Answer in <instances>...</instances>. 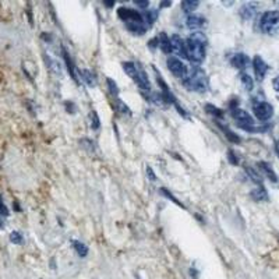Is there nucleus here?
I'll list each match as a JSON object with an SVG mask.
<instances>
[{"label": "nucleus", "instance_id": "21", "mask_svg": "<svg viewBox=\"0 0 279 279\" xmlns=\"http://www.w3.org/2000/svg\"><path fill=\"white\" fill-rule=\"evenodd\" d=\"M198 1H190V0H186V1H183L182 3V9L185 10V13H191V11H194L198 7Z\"/></svg>", "mask_w": 279, "mask_h": 279}, {"label": "nucleus", "instance_id": "23", "mask_svg": "<svg viewBox=\"0 0 279 279\" xmlns=\"http://www.w3.org/2000/svg\"><path fill=\"white\" fill-rule=\"evenodd\" d=\"M260 166H261V169L269 176V179H271L272 182H277V180H278V179H277V175L274 173V170L271 169V166H269L268 164H265V162H260Z\"/></svg>", "mask_w": 279, "mask_h": 279}, {"label": "nucleus", "instance_id": "28", "mask_svg": "<svg viewBox=\"0 0 279 279\" xmlns=\"http://www.w3.org/2000/svg\"><path fill=\"white\" fill-rule=\"evenodd\" d=\"M205 111H211V113L215 114V116H222V111H221V109H217V108L212 106V105H207V106H205Z\"/></svg>", "mask_w": 279, "mask_h": 279}, {"label": "nucleus", "instance_id": "20", "mask_svg": "<svg viewBox=\"0 0 279 279\" xmlns=\"http://www.w3.org/2000/svg\"><path fill=\"white\" fill-rule=\"evenodd\" d=\"M251 197H253L256 201H265V200H268V196H267L265 190L261 188V187H260V188H256V190H253Z\"/></svg>", "mask_w": 279, "mask_h": 279}, {"label": "nucleus", "instance_id": "16", "mask_svg": "<svg viewBox=\"0 0 279 279\" xmlns=\"http://www.w3.org/2000/svg\"><path fill=\"white\" fill-rule=\"evenodd\" d=\"M123 69L124 72H126V74H129L133 80L137 77V70H138V66H137V64H134V63L131 62H124Z\"/></svg>", "mask_w": 279, "mask_h": 279}, {"label": "nucleus", "instance_id": "33", "mask_svg": "<svg viewBox=\"0 0 279 279\" xmlns=\"http://www.w3.org/2000/svg\"><path fill=\"white\" fill-rule=\"evenodd\" d=\"M274 88H275V91H278L279 93V77H277V78L274 80Z\"/></svg>", "mask_w": 279, "mask_h": 279}, {"label": "nucleus", "instance_id": "18", "mask_svg": "<svg viewBox=\"0 0 279 279\" xmlns=\"http://www.w3.org/2000/svg\"><path fill=\"white\" fill-rule=\"evenodd\" d=\"M72 244L73 247H74V250L78 253L80 257H85V256L88 254V248H87V246L83 244V243H80V242H77V240H73Z\"/></svg>", "mask_w": 279, "mask_h": 279}, {"label": "nucleus", "instance_id": "8", "mask_svg": "<svg viewBox=\"0 0 279 279\" xmlns=\"http://www.w3.org/2000/svg\"><path fill=\"white\" fill-rule=\"evenodd\" d=\"M253 67H254V73H256V77L257 80H264V77L267 75L268 73V64L262 60V57H260L259 55L253 59Z\"/></svg>", "mask_w": 279, "mask_h": 279}, {"label": "nucleus", "instance_id": "7", "mask_svg": "<svg viewBox=\"0 0 279 279\" xmlns=\"http://www.w3.org/2000/svg\"><path fill=\"white\" fill-rule=\"evenodd\" d=\"M117 14L119 17L124 20L126 22H143L144 24V20H143V14L140 11H135L133 9H119L117 10Z\"/></svg>", "mask_w": 279, "mask_h": 279}, {"label": "nucleus", "instance_id": "9", "mask_svg": "<svg viewBox=\"0 0 279 279\" xmlns=\"http://www.w3.org/2000/svg\"><path fill=\"white\" fill-rule=\"evenodd\" d=\"M170 43H172V52L180 56V57H187V49H186V42L183 41L180 37L173 35L170 38Z\"/></svg>", "mask_w": 279, "mask_h": 279}, {"label": "nucleus", "instance_id": "10", "mask_svg": "<svg viewBox=\"0 0 279 279\" xmlns=\"http://www.w3.org/2000/svg\"><path fill=\"white\" fill-rule=\"evenodd\" d=\"M259 11V3H246L242 9H240V16L244 20H253L256 17Z\"/></svg>", "mask_w": 279, "mask_h": 279}, {"label": "nucleus", "instance_id": "30", "mask_svg": "<svg viewBox=\"0 0 279 279\" xmlns=\"http://www.w3.org/2000/svg\"><path fill=\"white\" fill-rule=\"evenodd\" d=\"M247 172H248V175L253 177V180H254L256 183H261V177H260V176L257 175V173H256V172H254L253 169H250V167H247Z\"/></svg>", "mask_w": 279, "mask_h": 279}, {"label": "nucleus", "instance_id": "2", "mask_svg": "<svg viewBox=\"0 0 279 279\" xmlns=\"http://www.w3.org/2000/svg\"><path fill=\"white\" fill-rule=\"evenodd\" d=\"M260 28L267 35H277L279 34V11L268 10L261 16Z\"/></svg>", "mask_w": 279, "mask_h": 279}, {"label": "nucleus", "instance_id": "22", "mask_svg": "<svg viewBox=\"0 0 279 279\" xmlns=\"http://www.w3.org/2000/svg\"><path fill=\"white\" fill-rule=\"evenodd\" d=\"M190 39H193V41H197L200 42V43H203L204 46L207 45V38H205V35L203 34L201 31H194L190 37H188Z\"/></svg>", "mask_w": 279, "mask_h": 279}, {"label": "nucleus", "instance_id": "6", "mask_svg": "<svg viewBox=\"0 0 279 279\" xmlns=\"http://www.w3.org/2000/svg\"><path fill=\"white\" fill-rule=\"evenodd\" d=\"M167 67H169L170 73L176 75L177 78H185L187 73V66H185V63L179 60L177 57H169L167 59Z\"/></svg>", "mask_w": 279, "mask_h": 279}, {"label": "nucleus", "instance_id": "24", "mask_svg": "<svg viewBox=\"0 0 279 279\" xmlns=\"http://www.w3.org/2000/svg\"><path fill=\"white\" fill-rule=\"evenodd\" d=\"M106 83H108V87H109V93L116 96V95L119 93V88H117L116 83H114L112 78H108V80H106Z\"/></svg>", "mask_w": 279, "mask_h": 279}, {"label": "nucleus", "instance_id": "15", "mask_svg": "<svg viewBox=\"0 0 279 279\" xmlns=\"http://www.w3.org/2000/svg\"><path fill=\"white\" fill-rule=\"evenodd\" d=\"M80 75H81V78H83V81L87 85H90V87H93L95 84H96V80H95V75H93V73L90 72V70H81L80 72Z\"/></svg>", "mask_w": 279, "mask_h": 279}, {"label": "nucleus", "instance_id": "25", "mask_svg": "<svg viewBox=\"0 0 279 279\" xmlns=\"http://www.w3.org/2000/svg\"><path fill=\"white\" fill-rule=\"evenodd\" d=\"M64 60L67 63V66H69V70H70V74H72V77L75 80V81H78V78L75 77V72H74V66L72 64V60H70V57H69V55L64 52Z\"/></svg>", "mask_w": 279, "mask_h": 279}, {"label": "nucleus", "instance_id": "19", "mask_svg": "<svg viewBox=\"0 0 279 279\" xmlns=\"http://www.w3.org/2000/svg\"><path fill=\"white\" fill-rule=\"evenodd\" d=\"M240 80H242V83H243L244 88H246L247 91H251V90L254 88V81H253L251 75H248L246 73H243V74H240Z\"/></svg>", "mask_w": 279, "mask_h": 279}, {"label": "nucleus", "instance_id": "4", "mask_svg": "<svg viewBox=\"0 0 279 279\" xmlns=\"http://www.w3.org/2000/svg\"><path fill=\"white\" fill-rule=\"evenodd\" d=\"M232 116L235 117V120L239 123V127H242V129H244V130H247V131L259 130V129L256 127V123H254L253 117H251L246 111H243V109H235V111L232 112Z\"/></svg>", "mask_w": 279, "mask_h": 279}, {"label": "nucleus", "instance_id": "35", "mask_svg": "<svg viewBox=\"0 0 279 279\" xmlns=\"http://www.w3.org/2000/svg\"><path fill=\"white\" fill-rule=\"evenodd\" d=\"M275 151H277V154H278L279 156V140L277 141V144H275Z\"/></svg>", "mask_w": 279, "mask_h": 279}, {"label": "nucleus", "instance_id": "1", "mask_svg": "<svg viewBox=\"0 0 279 279\" xmlns=\"http://www.w3.org/2000/svg\"><path fill=\"white\" fill-rule=\"evenodd\" d=\"M183 83L190 91H197V93L208 91L207 74L197 66H187V73L183 78Z\"/></svg>", "mask_w": 279, "mask_h": 279}, {"label": "nucleus", "instance_id": "11", "mask_svg": "<svg viewBox=\"0 0 279 279\" xmlns=\"http://www.w3.org/2000/svg\"><path fill=\"white\" fill-rule=\"evenodd\" d=\"M250 59H248L247 55H244V53H236L233 57H232V64H233V67H236L239 70H244V69H247L248 66H250Z\"/></svg>", "mask_w": 279, "mask_h": 279}, {"label": "nucleus", "instance_id": "29", "mask_svg": "<svg viewBox=\"0 0 279 279\" xmlns=\"http://www.w3.org/2000/svg\"><path fill=\"white\" fill-rule=\"evenodd\" d=\"M10 239L13 243H21V242H22V238H21V235L19 233V232H13Z\"/></svg>", "mask_w": 279, "mask_h": 279}, {"label": "nucleus", "instance_id": "26", "mask_svg": "<svg viewBox=\"0 0 279 279\" xmlns=\"http://www.w3.org/2000/svg\"><path fill=\"white\" fill-rule=\"evenodd\" d=\"M116 105H117V109L122 112V113H130V109L126 106V104H124L123 101H120V99H117L116 101Z\"/></svg>", "mask_w": 279, "mask_h": 279}, {"label": "nucleus", "instance_id": "27", "mask_svg": "<svg viewBox=\"0 0 279 279\" xmlns=\"http://www.w3.org/2000/svg\"><path fill=\"white\" fill-rule=\"evenodd\" d=\"M91 119H93V130H98L99 129V117H98V114L93 112L91 113Z\"/></svg>", "mask_w": 279, "mask_h": 279}, {"label": "nucleus", "instance_id": "3", "mask_svg": "<svg viewBox=\"0 0 279 279\" xmlns=\"http://www.w3.org/2000/svg\"><path fill=\"white\" fill-rule=\"evenodd\" d=\"M187 59H190L193 63H201L205 59V46L200 42L187 39L186 41Z\"/></svg>", "mask_w": 279, "mask_h": 279}, {"label": "nucleus", "instance_id": "5", "mask_svg": "<svg viewBox=\"0 0 279 279\" xmlns=\"http://www.w3.org/2000/svg\"><path fill=\"white\" fill-rule=\"evenodd\" d=\"M253 111H254V114L257 116V119L261 120V122H267V120H269V119L272 117V114H274L272 105H269L268 102H264V101L254 102Z\"/></svg>", "mask_w": 279, "mask_h": 279}, {"label": "nucleus", "instance_id": "32", "mask_svg": "<svg viewBox=\"0 0 279 279\" xmlns=\"http://www.w3.org/2000/svg\"><path fill=\"white\" fill-rule=\"evenodd\" d=\"M147 172H148V176L151 177V180H154V182H155L156 176H155V173H154V170H152L151 167H148V169H147Z\"/></svg>", "mask_w": 279, "mask_h": 279}, {"label": "nucleus", "instance_id": "14", "mask_svg": "<svg viewBox=\"0 0 279 279\" xmlns=\"http://www.w3.org/2000/svg\"><path fill=\"white\" fill-rule=\"evenodd\" d=\"M159 46L165 53H172V43H170V38L166 35L165 32H162L159 35Z\"/></svg>", "mask_w": 279, "mask_h": 279}, {"label": "nucleus", "instance_id": "34", "mask_svg": "<svg viewBox=\"0 0 279 279\" xmlns=\"http://www.w3.org/2000/svg\"><path fill=\"white\" fill-rule=\"evenodd\" d=\"M135 4L140 6V7H147V6H148V1H135Z\"/></svg>", "mask_w": 279, "mask_h": 279}, {"label": "nucleus", "instance_id": "13", "mask_svg": "<svg viewBox=\"0 0 279 279\" xmlns=\"http://www.w3.org/2000/svg\"><path fill=\"white\" fill-rule=\"evenodd\" d=\"M126 27L129 31L134 32L135 35H144L147 30V27L143 22H126Z\"/></svg>", "mask_w": 279, "mask_h": 279}, {"label": "nucleus", "instance_id": "31", "mask_svg": "<svg viewBox=\"0 0 279 279\" xmlns=\"http://www.w3.org/2000/svg\"><path fill=\"white\" fill-rule=\"evenodd\" d=\"M226 137L229 140H232V141H235V143H239L240 141V138L235 135V133H232V131H227L226 130Z\"/></svg>", "mask_w": 279, "mask_h": 279}, {"label": "nucleus", "instance_id": "12", "mask_svg": "<svg viewBox=\"0 0 279 279\" xmlns=\"http://www.w3.org/2000/svg\"><path fill=\"white\" fill-rule=\"evenodd\" d=\"M205 19L204 17H201V16H190L188 19H187V27L190 28V30H194V31H198L200 28H203L204 25H205Z\"/></svg>", "mask_w": 279, "mask_h": 279}, {"label": "nucleus", "instance_id": "17", "mask_svg": "<svg viewBox=\"0 0 279 279\" xmlns=\"http://www.w3.org/2000/svg\"><path fill=\"white\" fill-rule=\"evenodd\" d=\"M156 19H158V11L156 10H148L143 13V20H144V22H147V25H152Z\"/></svg>", "mask_w": 279, "mask_h": 279}]
</instances>
